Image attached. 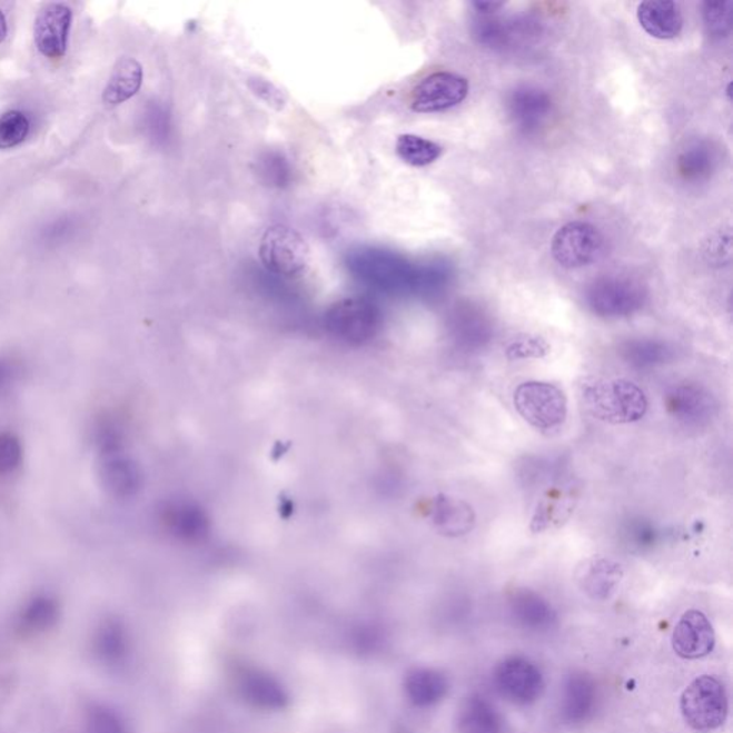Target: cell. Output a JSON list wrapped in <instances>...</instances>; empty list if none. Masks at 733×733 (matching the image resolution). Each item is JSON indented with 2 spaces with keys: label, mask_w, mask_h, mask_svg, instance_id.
Here are the masks:
<instances>
[{
  "label": "cell",
  "mask_w": 733,
  "mask_h": 733,
  "mask_svg": "<svg viewBox=\"0 0 733 733\" xmlns=\"http://www.w3.org/2000/svg\"><path fill=\"white\" fill-rule=\"evenodd\" d=\"M581 398L593 417L611 424L640 422L650 407L645 392L625 378H586L581 384Z\"/></svg>",
  "instance_id": "cell-1"
},
{
  "label": "cell",
  "mask_w": 733,
  "mask_h": 733,
  "mask_svg": "<svg viewBox=\"0 0 733 733\" xmlns=\"http://www.w3.org/2000/svg\"><path fill=\"white\" fill-rule=\"evenodd\" d=\"M730 701L725 686L715 676L702 675L691 682L681 697L683 720L693 731L707 733L725 723Z\"/></svg>",
  "instance_id": "cell-2"
},
{
  "label": "cell",
  "mask_w": 733,
  "mask_h": 733,
  "mask_svg": "<svg viewBox=\"0 0 733 733\" xmlns=\"http://www.w3.org/2000/svg\"><path fill=\"white\" fill-rule=\"evenodd\" d=\"M513 404L523 420L541 432H555L567 418V397L556 384L522 383L513 394Z\"/></svg>",
  "instance_id": "cell-3"
},
{
  "label": "cell",
  "mask_w": 733,
  "mask_h": 733,
  "mask_svg": "<svg viewBox=\"0 0 733 733\" xmlns=\"http://www.w3.org/2000/svg\"><path fill=\"white\" fill-rule=\"evenodd\" d=\"M647 298L641 281L627 276H603L586 291V303L593 314L603 318L630 317L642 310Z\"/></svg>",
  "instance_id": "cell-4"
},
{
  "label": "cell",
  "mask_w": 733,
  "mask_h": 733,
  "mask_svg": "<svg viewBox=\"0 0 733 733\" xmlns=\"http://www.w3.org/2000/svg\"><path fill=\"white\" fill-rule=\"evenodd\" d=\"M259 259L269 273L294 277L307 269L311 251L297 229L277 224L264 232L259 242Z\"/></svg>",
  "instance_id": "cell-5"
},
{
  "label": "cell",
  "mask_w": 733,
  "mask_h": 733,
  "mask_svg": "<svg viewBox=\"0 0 733 733\" xmlns=\"http://www.w3.org/2000/svg\"><path fill=\"white\" fill-rule=\"evenodd\" d=\"M493 682L506 701L521 706L541 700L546 686L541 667L525 656H511L498 663Z\"/></svg>",
  "instance_id": "cell-6"
},
{
  "label": "cell",
  "mask_w": 733,
  "mask_h": 733,
  "mask_svg": "<svg viewBox=\"0 0 733 733\" xmlns=\"http://www.w3.org/2000/svg\"><path fill=\"white\" fill-rule=\"evenodd\" d=\"M603 236L590 222H568L557 229L552 239V256L565 268H582L590 266L603 249Z\"/></svg>",
  "instance_id": "cell-7"
},
{
  "label": "cell",
  "mask_w": 733,
  "mask_h": 733,
  "mask_svg": "<svg viewBox=\"0 0 733 733\" xmlns=\"http://www.w3.org/2000/svg\"><path fill=\"white\" fill-rule=\"evenodd\" d=\"M232 680L237 695L256 710L277 712L288 706L289 695L286 686L261 667L238 666Z\"/></svg>",
  "instance_id": "cell-8"
},
{
  "label": "cell",
  "mask_w": 733,
  "mask_h": 733,
  "mask_svg": "<svg viewBox=\"0 0 733 733\" xmlns=\"http://www.w3.org/2000/svg\"><path fill=\"white\" fill-rule=\"evenodd\" d=\"M468 81L462 75L436 72L424 78L412 92V109L418 113L443 112L460 105L468 95Z\"/></svg>",
  "instance_id": "cell-9"
},
{
  "label": "cell",
  "mask_w": 733,
  "mask_h": 733,
  "mask_svg": "<svg viewBox=\"0 0 733 733\" xmlns=\"http://www.w3.org/2000/svg\"><path fill=\"white\" fill-rule=\"evenodd\" d=\"M665 406L667 413L685 427H705L717 413L715 396L697 383L676 384L666 394Z\"/></svg>",
  "instance_id": "cell-10"
},
{
  "label": "cell",
  "mask_w": 733,
  "mask_h": 733,
  "mask_svg": "<svg viewBox=\"0 0 733 733\" xmlns=\"http://www.w3.org/2000/svg\"><path fill=\"white\" fill-rule=\"evenodd\" d=\"M72 11L65 3H47L34 21V42L43 57L57 59L67 53Z\"/></svg>",
  "instance_id": "cell-11"
},
{
  "label": "cell",
  "mask_w": 733,
  "mask_h": 733,
  "mask_svg": "<svg viewBox=\"0 0 733 733\" xmlns=\"http://www.w3.org/2000/svg\"><path fill=\"white\" fill-rule=\"evenodd\" d=\"M91 651L95 661L108 670H122L131 660L132 637L128 627L117 617H108L92 633Z\"/></svg>",
  "instance_id": "cell-12"
},
{
  "label": "cell",
  "mask_w": 733,
  "mask_h": 733,
  "mask_svg": "<svg viewBox=\"0 0 733 733\" xmlns=\"http://www.w3.org/2000/svg\"><path fill=\"white\" fill-rule=\"evenodd\" d=\"M672 646L682 660H701L715 647V631L701 611L683 613L672 635Z\"/></svg>",
  "instance_id": "cell-13"
},
{
  "label": "cell",
  "mask_w": 733,
  "mask_h": 733,
  "mask_svg": "<svg viewBox=\"0 0 733 733\" xmlns=\"http://www.w3.org/2000/svg\"><path fill=\"white\" fill-rule=\"evenodd\" d=\"M508 115L521 131L537 132L545 127L553 113L551 95L541 88L522 85L508 95Z\"/></svg>",
  "instance_id": "cell-14"
},
{
  "label": "cell",
  "mask_w": 733,
  "mask_h": 733,
  "mask_svg": "<svg viewBox=\"0 0 733 733\" xmlns=\"http://www.w3.org/2000/svg\"><path fill=\"white\" fill-rule=\"evenodd\" d=\"M600 690L595 680L585 672H575L563 685L561 715L568 725H581L595 715Z\"/></svg>",
  "instance_id": "cell-15"
},
{
  "label": "cell",
  "mask_w": 733,
  "mask_h": 733,
  "mask_svg": "<svg viewBox=\"0 0 733 733\" xmlns=\"http://www.w3.org/2000/svg\"><path fill=\"white\" fill-rule=\"evenodd\" d=\"M576 578L581 590L592 600H610L623 578L621 563L610 557L593 556L578 566Z\"/></svg>",
  "instance_id": "cell-16"
},
{
  "label": "cell",
  "mask_w": 733,
  "mask_h": 733,
  "mask_svg": "<svg viewBox=\"0 0 733 733\" xmlns=\"http://www.w3.org/2000/svg\"><path fill=\"white\" fill-rule=\"evenodd\" d=\"M378 321L377 308L361 298H348L334 304L328 324L341 336L361 338L374 331Z\"/></svg>",
  "instance_id": "cell-17"
},
{
  "label": "cell",
  "mask_w": 733,
  "mask_h": 733,
  "mask_svg": "<svg viewBox=\"0 0 733 733\" xmlns=\"http://www.w3.org/2000/svg\"><path fill=\"white\" fill-rule=\"evenodd\" d=\"M508 610L517 625L528 632L551 631L557 622L556 611L551 603L531 590H518L513 593L508 601Z\"/></svg>",
  "instance_id": "cell-18"
},
{
  "label": "cell",
  "mask_w": 733,
  "mask_h": 733,
  "mask_svg": "<svg viewBox=\"0 0 733 733\" xmlns=\"http://www.w3.org/2000/svg\"><path fill=\"white\" fill-rule=\"evenodd\" d=\"M637 21L643 31L662 41L680 37L683 29L680 4L667 0H650L641 3L637 7Z\"/></svg>",
  "instance_id": "cell-19"
},
{
  "label": "cell",
  "mask_w": 733,
  "mask_h": 733,
  "mask_svg": "<svg viewBox=\"0 0 733 733\" xmlns=\"http://www.w3.org/2000/svg\"><path fill=\"white\" fill-rule=\"evenodd\" d=\"M576 502V487L572 485L547 488L532 517V532L541 533L561 526L575 512Z\"/></svg>",
  "instance_id": "cell-20"
},
{
  "label": "cell",
  "mask_w": 733,
  "mask_h": 733,
  "mask_svg": "<svg viewBox=\"0 0 733 733\" xmlns=\"http://www.w3.org/2000/svg\"><path fill=\"white\" fill-rule=\"evenodd\" d=\"M99 477L109 495L118 498L131 497L141 485V473L131 458L121 452L102 456Z\"/></svg>",
  "instance_id": "cell-21"
},
{
  "label": "cell",
  "mask_w": 733,
  "mask_h": 733,
  "mask_svg": "<svg viewBox=\"0 0 733 733\" xmlns=\"http://www.w3.org/2000/svg\"><path fill=\"white\" fill-rule=\"evenodd\" d=\"M407 700L417 707H430L445 700L448 680L445 673L433 667H414L404 680Z\"/></svg>",
  "instance_id": "cell-22"
},
{
  "label": "cell",
  "mask_w": 733,
  "mask_h": 733,
  "mask_svg": "<svg viewBox=\"0 0 733 733\" xmlns=\"http://www.w3.org/2000/svg\"><path fill=\"white\" fill-rule=\"evenodd\" d=\"M457 727L458 733H505L501 713L491 701L478 693L462 703Z\"/></svg>",
  "instance_id": "cell-23"
},
{
  "label": "cell",
  "mask_w": 733,
  "mask_h": 733,
  "mask_svg": "<svg viewBox=\"0 0 733 733\" xmlns=\"http://www.w3.org/2000/svg\"><path fill=\"white\" fill-rule=\"evenodd\" d=\"M61 616V605L49 593H37L24 602L18 615V630L23 635H42L53 630Z\"/></svg>",
  "instance_id": "cell-24"
},
{
  "label": "cell",
  "mask_w": 733,
  "mask_h": 733,
  "mask_svg": "<svg viewBox=\"0 0 733 733\" xmlns=\"http://www.w3.org/2000/svg\"><path fill=\"white\" fill-rule=\"evenodd\" d=\"M433 521L438 531L448 537L466 536L476 526L473 507L460 498L437 497L434 502Z\"/></svg>",
  "instance_id": "cell-25"
},
{
  "label": "cell",
  "mask_w": 733,
  "mask_h": 733,
  "mask_svg": "<svg viewBox=\"0 0 733 733\" xmlns=\"http://www.w3.org/2000/svg\"><path fill=\"white\" fill-rule=\"evenodd\" d=\"M142 81L143 71L137 59L128 57L119 59L105 88L103 103L112 108L129 101L141 89Z\"/></svg>",
  "instance_id": "cell-26"
},
{
  "label": "cell",
  "mask_w": 733,
  "mask_h": 733,
  "mask_svg": "<svg viewBox=\"0 0 733 733\" xmlns=\"http://www.w3.org/2000/svg\"><path fill=\"white\" fill-rule=\"evenodd\" d=\"M716 167L715 149L707 142H692L677 158V171L686 181H702Z\"/></svg>",
  "instance_id": "cell-27"
},
{
  "label": "cell",
  "mask_w": 733,
  "mask_h": 733,
  "mask_svg": "<svg viewBox=\"0 0 733 733\" xmlns=\"http://www.w3.org/2000/svg\"><path fill=\"white\" fill-rule=\"evenodd\" d=\"M620 353L623 360L637 368L661 366L672 358V350L665 343L650 338L626 341Z\"/></svg>",
  "instance_id": "cell-28"
},
{
  "label": "cell",
  "mask_w": 733,
  "mask_h": 733,
  "mask_svg": "<svg viewBox=\"0 0 733 733\" xmlns=\"http://www.w3.org/2000/svg\"><path fill=\"white\" fill-rule=\"evenodd\" d=\"M397 156L412 167H427L442 157L443 148L430 139L413 133L400 135L396 143Z\"/></svg>",
  "instance_id": "cell-29"
},
{
  "label": "cell",
  "mask_w": 733,
  "mask_h": 733,
  "mask_svg": "<svg viewBox=\"0 0 733 733\" xmlns=\"http://www.w3.org/2000/svg\"><path fill=\"white\" fill-rule=\"evenodd\" d=\"M350 651L358 656H373L384 651L388 643L387 632L374 623H360L351 627L346 636Z\"/></svg>",
  "instance_id": "cell-30"
},
{
  "label": "cell",
  "mask_w": 733,
  "mask_h": 733,
  "mask_svg": "<svg viewBox=\"0 0 733 733\" xmlns=\"http://www.w3.org/2000/svg\"><path fill=\"white\" fill-rule=\"evenodd\" d=\"M85 733H128V725L115 707L92 703L85 712Z\"/></svg>",
  "instance_id": "cell-31"
},
{
  "label": "cell",
  "mask_w": 733,
  "mask_h": 733,
  "mask_svg": "<svg viewBox=\"0 0 733 733\" xmlns=\"http://www.w3.org/2000/svg\"><path fill=\"white\" fill-rule=\"evenodd\" d=\"M31 131V122L21 111H9L0 117V149L18 147Z\"/></svg>",
  "instance_id": "cell-32"
},
{
  "label": "cell",
  "mask_w": 733,
  "mask_h": 733,
  "mask_svg": "<svg viewBox=\"0 0 733 733\" xmlns=\"http://www.w3.org/2000/svg\"><path fill=\"white\" fill-rule=\"evenodd\" d=\"M548 353H551V344L545 338L533 336V334H521L513 338L506 347V357L511 361L543 358Z\"/></svg>",
  "instance_id": "cell-33"
},
{
  "label": "cell",
  "mask_w": 733,
  "mask_h": 733,
  "mask_svg": "<svg viewBox=\"0 0 733 733\" xmlns=\"http://www.w3.org/2000/svg\"><path fill=\"white\" fill-rule=\"evenodd\" d=\"M733 3L706 2L703 3V22L712 37H726L732 29Z\"/></svg>",
  "instance_id": "cell-34"
},
{
  "label": "cell",
  "mask_w": 733,
  "mask_h": 733,
  "mask_svg": "<svg viewBox=\"0 0 733 733\" xmlns=\"http://www.w3.org/2000/svg\"><path fill=\"white\" fill-rule=\"evenodd\" d=\"M122 432L118 424L109 418H102L95 424L93 442L101 456L113 455L122 450Z\"/></svg>",
  "instance_id": "cell-35"
},
{
  "label": "cell",
  "mask_w": 733,
  "mask_h": 733,
  "mask_svg": "<svg viewBox=\"0 0 733 733\" xmlns=\"http://www.w3.org/2000/svg\"><path fill=\"white\" fill-rule=\"evenodd\" d=\"M21 440L12 433H0V476L11 475L21 466Z\"/></svg>",
  "instance_id": "cell-36"
},
{
  "label": "cell",
  "mask_w": 733,
  "mask_h": 733,
  "mask_svg": "<svg viewBox=\"0 0 733 733\" xmlns=\"http://www.w3.org/2000/svg\"><path fill=\"white\" fill-rule=\"evenodd\" d=\"M248 88L251 89V92L256 95L259 99H263L264 102L269 105V107L277 109V111H283L286 108L287 98L273 82L267 81V79L252 77L248 79Z\"/></svg>",
  "instance_id": "cell-37"
},
{
  "label": "cell",
  "mask_w": 733,
  "mask_h": 733,
  "mask_svg": "<svg viewBox=\"0 0 733 733\" xmlns=\"http://www.w3.org/2000/svg\"><path fill=\"white\" fill-rule=\"evenodd\" d=\"M631 537L637 547H651L656 543L657 532L646 523H637L631 528Z\"/></svg>",
  "instance_id": "cell-38"
},
{
  "label": "cell",
  "mask_w": 733,
  "mask_h": 733,
  "mask_svg": "<svg viewBox=\"0 0 733 733\" xmlns=\"http://www.w3.org/2000/svg\"><path fill=\"white\" fill-rule=\"evenodd\" d=\"M18 376V367L9 358L0 357V392L8 387Z\"/></svg>",
  "instance_id": "cell-39"
},
{
  "label": "cell",
  "mask_w": 733,
  "mask_h": 733,
  "mask_svg": "<svg viewBox=\"0 0 733 733\" xmlns=\"http://www.w3.org/2000/svg\"><path fill=\"white\" fill-rule=\"evenodd\" d=\"M472 4L478 13L483 14L497 13L501 9L506 7V3L503 2H473Z\"/></svg>",
  "instance_id": "cell-40"
},
{
  "label": "cell",
  "mask_w": 733,
  "mask_h": 733,
  "mask_svg": "<svg viewBox=\"0 0 733 733\" xmlns=\"http://www.w3.org/2000/svg\"><path fill=\"white\" fill-rule=\"evenodd\" d=\"M7 34H8L7 19H4V14L2 13V11H0V43H2L4 39H7Z\"/></svg>",
  "instance_id": "cell-41"
}]
</instances>
